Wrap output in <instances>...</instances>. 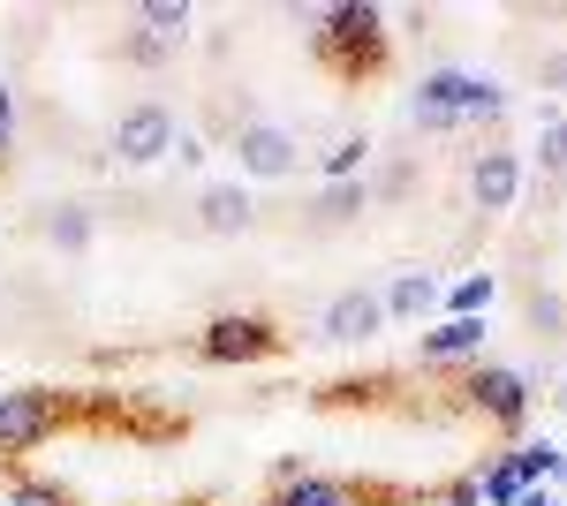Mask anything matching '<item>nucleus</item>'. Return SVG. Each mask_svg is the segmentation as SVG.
Returning <instances> with one entry per match:
<instances>
[{"mask_svg":"<svg viewBox=\"0 0 567 506\" xmlns=\"http://www.w3.org/2000/svg\"><path fill=\"white\" fill-rule=\"evenodd\" d=\"M318 61L333 69V76H349V84H363L379 61H386V16L379 8H326L318 16Z\"/></svg>","mask_w":567,"mask_h":506,"instance_id":"obj_1","label":"nucleus"},{"mask_svg":"<svg viewBox=\"0 0 567 506\" xmlns=\"http://www.w3.org/2000/svg\"><path fill=\"white\" fill-rule=\"evenodd\" d=\"M235 159H243V174H258V182H288L296 159H303V144L272 122H243L235 128Z\"/></svg>","mask_w":567,"mask_h":506,"instance_id":"obj_2","label":"nucleus"},{"mask_svg":"<svg viewBox=\"0 0 567 506\" xmlns=\"http://www.w3.org/2000/svg\"><path fill=\"white\" fill-rule=\"evenodd\" d=\"M61 423V393H0V454H31Z\"/></svg>","mask_w":567,"mask_h":506,"instance_id":"obj_3","label":"nucleus"},{"mask_svg":"<svg viewBox=\"0 0 567 506\" xmlns=\"http://www.w3.org/2000/svg\"><path fill=\"white\" fill-rule=\"evenodd\" d=\"M114 152H122V167L167 159V152H175V114H167V106H130V114L114 122Z\"/></svg>","mask_w":567,"mask_h":506,"instance_id":"obj_4","label":"nucleus"},{"mask_svg":"<svg viewBox=\"0 0 567 506\" xmlns=\"http://www.w3.org/2000/svg\"><path fill=\"white\" fill-rule=\"evenodd\" d=\"M416 99H432V106H446L454 122H492L507 99H499V84H484V76H462V69H439V76H424V91Z\"/></svg>","mask_w":567,"mask_h":506,"instance_id":"obj_5","label":"nucleus"},{"mask_svg":"<svg viewBox=\"0 0 567 506\" xmlns=\"http://www.w3.org/2000/svg\"><path fill=\"white\" fill-rule=\"evenodd\" d=\"M272 348H280V333L265 318H213L205 326V363H258Z\"/></svg>","mask_w":567,"mask_h":506,"instance_id":"obj_6","label":"nucleus"},{"mask_svg":"<svg viewBox=\"0 0 567 506\" xmlns=\"http://www.w3.org/2000/svg\"><path fill=\"white\" fill-rule=\"evenodd\" d=\"M470 401H477L492 423L515 431V423L529 416V379H523V371H477V379H470Z\"/></svg>","mask_w":567,"mask_h":506,"instance_id":"obj_7","label":"nucleus"},{"mask_svg":"<svg viewBox=\"0 0 567 506\" xmlns=\"http://www.w3.org/2000/svg\"><path fill=\"white\" fill-rule=\"evenodd\" d=\"M379 326H386V296H371V288H349L326 302V340H371Z\"/></svg>","mask_w":567,"mask_h":506,"instance_id":"obj_8","label":"nucleus"},{"mask_svg":"<svg viewBox=\"0 0 567 506\" xmlns=\"http://www.w3.org/2000/svg\"><path fill=\"white\" fill-rule=\"evenodd\" d=\"M470 189H477L484 211H507V205H515V189H523V159H515V152H477Z\"/></svg>","mask_w":567,"mask_h":506,"instance_id":"obj_9","label":"nucleus"},{"mask_svg":"<svg viewBox=\"0 0 567 506\" xmlns=\"http://www.w3.org/2000/svg\"><path fill=\"white\" fill-rule=\"evenodd\" d=\"M250 197H243V182H219V189H205V197H197V227H205V235H243V227H250Z\"/></svg>","mask_w":567,"mask_h":506,"instance_id":"obj_10","label":"nucleus"},{"mask_svg":"<svg viewBox=\"0 0 567 506\" xmlns=\"http://www.w3.org/2000/svg\"><path fill=\"white\" fill-rule=\"evenodd\" d=\"M484 348V318H446L439 333H424V363H454V355H477Z\"/></svg>","mask_w":567,"mask_h":506,"instance_id":"obj_11","label":"nucleus"},{"mask_svg":"<svg viewBox=\"0 0 567 506\" xmlns=\"http://www.w3.org/2000/svg\"><path fill=\"white\" fill-rule=\"evenodd\" d=\"M432 302H439V280H432V272H401V280H393V296H386V310L416 318V310H432Z\"/></svg>","mask_w":567,"mask_h":506,"instance_id":"obj_12","label":"nucleus"},{"mask_svg":"<svg viewBox=\"0 0 567 506\" xmlns=\"http://www.w3.org/2000/svg\"><path fill=\"white\" fill-rule=\"evenodd\" d=\"M280 506H355V492H349V484H318V476H303Z\"/></svg>","mask_w":567,"mask_h":506,"instance_id":"obj_13","label":"nucleus"},{"mask_svg":"<svg viewBox=\"0 0 567 506\" xmlns=\"http://www.w3.org/2000/svg\"><path fill=\"white\" fill-rule=\"evenodd\" d=\"M45 235H53L61 250H84V242H91V219H84V211H76V205H61V211H53V219H45Z\"/></svg>","mask_w":567,"mask_h":506,"instance_id":"obj_14","label":"nucleus"},{"mask_svg":"<svg viewBox=\"0 0 567 506\" xmlns=\"http://www.w3.org/2000/svg\"><path fill=\"white\" fill-rule=\"evenodd\" d=\"M537 167L560 182L567 174V122H545V136H537Z\"/></svg>","mask_w":567,"mask_h":506,"instance_id":"obj_15","label":"nucleus"},{"mask_svg":"<svg viewBox=\"0 0 567 506\" xmlns=\"http://www.w3.org/2000/svg\"><path fill=\"white\" fill-rule=\"evenodd\" d=\"M363 152H371V144H363V136H341V144H333V152H326V174H333V182H349V174L363 167Z\"/></svg>","mask_w":567,"mask_h":506,"instance_id":"obj_16","label":"nucleus"},{"mask_svg":"<svg viewBox=\"0 0 567 506\" xmlns=\"http://www.w3.org/2000/svg\"><path fill=\"white\" fill-rule=\"evenodd\" d=\"M144 23H152L159 39H182V31H189V8H175V0H152V8H144Z\"/></svg>","mask_w":567,"mask_h":506,"instance_id":"obj_17","label":"nucleus"},{"mask_svg":"<svg viewBox=\"0 0 567 506\" xmlns=\"http://www.w3.org/2000/svg\"><path fill=\"white\" fill-rule=\"evenodd\" d=\"M507 468H515V476L529 484V476H553V468H560V454H553V446H529V454H515Z\"/></svg>","mask_w":567,"mask_h":506,"instance_id":"obj_18","label":"nucleus"},{"mask_svg":"<svg viewBox=\"0 0 567 506\" xmlns=\"http://www.w3.org/2000/svg\"><path fill=\"white\" fill-rule=\"evenodd\" d=\"M355 205H363V189H355V182H333V189H326V219H349Z\"/></svg>","mask_w":567,"mask_h":506,"instance_id":"obj_19","label":"nucleus"},{"mask_svg":"<svg viewBox=\"0 0 567 506\" xmlns=\"http://www.w3.org/2000/svg\"><path fill=\"white\" fill-rule=\"evenodd\" d=\"M484 499H523V476H515V468H492V476H484Z\"/></svg>","mask_w":567,"mask_h":506,"instance_id":"obj_20","label":"nucleus"},{"mask_svg":"<svg viewBox=\"0 0 567 506\" xmlns=\"http://www.w3.org/2000/svg\"><path fill=\"white\" fill-rule=\"evenodd\" d=\"M8 506H69V499H61L53 484H23V492H16V499H8Z\"/></svg>","mask_w":567,"mask_h":506,"instance_id":"obj_21","label":"nucleus"},{"mask_svg":"<svg viewBox=\"0 0 567 506\" xmlns=\"http://www.w3.org/2000/svg\"><path fill=\"white\" fill-rule=\"evenodd\" d=\"M529 326H537V333H553V326H560V302L537 296V302H529Z\"/></svg>","mask_w":567,"mask_h":506,"instance_id":"obj_22","label":"nucleus"},{"mask_svg":"<svg viewBox=\"0 0 567 506\" xmlns=\"http://www.w3.org/2000/svg\"><path fill=\"white\" fill-rule=\"evenodd\" d=\"M537 76H545V91H567V53H545V69H537Z\"/></svg>","mask_w":567,"mask_h":506,"instance_id":"obj_23","label":"nucleus"},{"mask_svg":"<svg viewBox=\"0 0 567 506\" xmlns=\"http://www.w3.org/2000/svg\"><path fill=\"white\" fill-rule=\"evenodd\" d=\"M484 499V484H454V492H446V506H477Z\"/></svg>","mask_w":567,"mask_h":506,"instance_id":"obj_24","label":"nucleus"},{"mask_svg":"<svg viewBox=\"0 0 567 506\" xmlns=\"http://www.w3.org/2000/svg\"><path fill=\"white\" fill-rule=\"evenodd\" d=\"M16 122V99H8V84H0V128Z\"/></svg>","mask_w":567,"mask_h":506,"instance_id":"obj_25","label":"nucleus"},{"mask_svg":"<svg viewBox=\"0 0 567 506\" xmlns=\"http://www.w3.org/2000/svg\"><path fill=\"white\" fill-rule=\"evenodd\" d=\"M515 506H560V499H545V492H523V499H515Z\"/></svg>","mask_w":567,"mask_h":506,"instance_id":"obj_26","label":"nucleus"},{"mask_svg":"<svg viewBox=\"0 0 567 506\" xmlns=\"http://www.w3.org/2000/svg\"><path fill=\"white\" fill-rule=\"evenodd\" d=\"M0 152H8V128H0Z\"/></svg>","mask_w":567,"mask_h":506,"instance_id":"obj_27","label":"nucleus"}]
</instances>
